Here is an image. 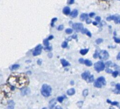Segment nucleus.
Masks as SVG:
<instances>
[{
    "mask_svg": "<svg viewBox=\"0 0 120 109\" xmlns=\"http://www.w3.org/2000/svg\"><path fill=\"white\" fill-rule=\"evenodd\" d=\"M89 51V49H88V48H85V49H82L80 50V53L81 54V55H86L88 52Z\"/></svg>",
    "mask_w": 120,
    "mask_h": 109,
    "instance_id": "4be33fe9",
    "label": "nucleus"
},
{
    "mask_svg": "<svg viewBox=\"0 0 120 109\" xmlns=\"http://www.w3.org/2000/svg\"><path fill=\"white\" fill-rule=\"evenodd\" d=\"M63 28H64V26L63 25H60L59 27H58L57 30L59 31H61L63 29Z\"/></svg>",
    "mask_w": 120,
    "mask_h": 109,
    "instance_id": "c9c22d12",
    "label": "nucleus"
},
{
    "mask_svg": "<svg viewBox=\"0 0 120 109\" xmlns=\"http://www.w3.org/2000/svg\"><path fill=\"white\" fill-rule=\"evenodd\" d=\"M88 17V15H87L86 13H82L81 14L80 18L81 21H84L86 19H87Z\"/></svg>",
    "mask_w": 120,
    "mask_h": 109,
    "instance_id": "aec40b11",
    "label": "nucleus"
},
{
    "mask_svg": "<svg viewBox=\"0 0 120 109\" xmlns=\"http://www.w3.org/2000/svg\"><path fill=\"white\" fill-rule=\"evenodd\" d=\"M21 95L22 96L26 95L30 93V90L27 87L23 88L22 89H21Z\"/></svg>",
    "mask_w": 120,
    "mask_h": 109,
    "instance_id": "1a4fd4ad",
    "label": "nucleus"
},
{
    "mask_svg": "<svg viewBox=\"0 0 120 109\" xmlns=\"http://www.w3.org/2000/svg\"><path fill=\"white\" fill-rule=\"evenodd\" d=\"M106 72L107 73H108V74H112L113 72V71H112V70L107 68V69H106Z\"/></svg>",
    "mask_w": 120,
    "mask_h": 109,
    "instance_id": "ea45409f",
    "label": "nucleus"
},
{
    "mask_svg": "<svg viewBox=\"0 0 120 109\" xmlns=\"http://www.w3.org/2000/svg\"><path fill=\"white\" fill-rule=\"evenodd\" d=\"M63 100H64V97L63 96H59V97H57V101L60 103L62 102Z\"/></svg>",
    "mask_w": 120,
    "mask_h": 109,
    "instance_id": "2f4dec72",
    "label": "nucleus"
},
{
    "mask_svg": "<svg viewBox=\"0 0 120 109\" xmlns=\"http://www.w3.org/2000/svg\"><path fill=\"white\" fill-rule=\"evenodd\" d=\"M103 42V39H101V38H98V39L96 40V43L97 44H100Z\"/></svg>",
    "mask_w": 120,
    "mask_h": 109,
    "instance_id": "7c9ffc66",
    "label": "nucleus"
},
{
    "mask_svg": "<svg viewBox=\"0 0 120 109\" xmlns=\"http://www.w3.org/2000/svg\"><path fill=\"white\" fill-rule=\"evenodd\" d=\"M88 90H87V89H86V90H85L83 91V92H82V95H83V96H84V97H86V96H88Z\"/></svg>",
    "mask_w": 120,
    "mask_h": 109,
    "instance_id": "cd10ccee",
    "label": "nucleus"
},
{
    "mask_svg": "<svg viewBox=\"0 0 120 109\" xmlns=\"http://www.w3.org/2000/svg\"><path fill=\"white\" fill-rule=\"evenodd\" d=\"M49 40L48 39H45L43 41V44L44 45L46 46H49Z\"/></svg>",
    "mask_w": 120,
    "mask_h": 109,
    "instance_id": "bb28decb",
    "label": "nucleus"
},
{
    "mask_svg": "<svg viewBox=\"0 0 120 109\" xmlns=\"http://www.w3.org/2000/svg\"><path fill=\"white\" fill-rule=\"evenodd\" d=\"M112 74V76L113 77L116 78L119 74V72L118 71H115L113 72Z\"/></svg>",
    "mask_w": 120,
    "mask_h": 109,
    "instance_id": "c85d7f7f",
    "label": "nucleus"
},
{
    "mask_svg": "<svg viewBox=\"0 0 120 109\" xmlns=\"http://www.w3.org/2000/svg\"><path fill=\"white\" fill-rule=\"evenodd\" d=\"M116 90H120V84H117L116 85Z\"/></svg>",
    "mask_w": 120,
    "mask_h": 109,
    "instance_id": "de8ad7c7",
    "label": "nucleus"
},
{
    "mask_svg": "<svg viewBox=\"0 0 120 109\" xmlns=\"http://www.w3.org/2000/svg\"><path fill=\"white\" fill-rule=\"evenodd\" d=\"M19 67H20L19 64H13V65L11 66L10 67V69L11 70H17Z\"/></svg>",
    "mask_w": 120,
    "mask_h": 109,
    "instance_id": "f3484780",
    "label": "nucleus"
},
{
    "mask_svg": "<svg viewBox=\"0 0 120 109\" xmlns=\"http://www.w3.org/2000/svg\"><path fill=\"white\" fill-rule=\"evenodd\" d=\"M107 102L108 103L111 104L112 105H114V106L116 105L118 107H119V103L117 102H111L110 100H107Z\"/></svg>",
    "mask_w": 120,
    "mask_h": 109,
    "instance_id": "6ab92c4d",
    "label": "nucleus"
},
{
    "mask_svg": "<svg viewBox=\"0 0 120 109\" xmlns=\"http://www.w3.org/2000/svg\"><path fill=\"white\" fill-rule=\"evenodd\" d=\"M98 56V53H97V52H96V53L94 54V55H93V57L95 58H97Z\"/></svg>",
    "mask_w": 120,
    "mask_h": 109,
    "instance_id": "09e8293b",
    "label": "nucleus"
},
{
    "mask_svg": "<svg viewBox=\"0 0 120 109\" xmlns=\"http://www.w3.org/2000/svg\"><path fill=\"white\" fill-rule=\"evenodd\" d=\"M84 61H85V60H84L83 58H80L79 60V62L80 63H81V64H83L84 63Z\"/></svg>",
    "mask_w": 120,
    "mask_h": 109,
    "instance_id": "a18cd8bd",
    "label": "nucleus"
},
{
    "mask_svg": "<svg viewBox=\"0 0 120 109\" xmlns=\"http://www.w3.org/2000/svg\"><path fill=\"white\" fill-rule=\"evenodd\" d=\"M83 104V101H79L77 103V105H78V106L79 107V108H81L82 106V105Z\"/></svg>",
    "mask_w": 120,
    "mask_h": 109,
    "instance_id": "473e14b6",
    "label": "nucleus"
},
{
    "mask_svg": "<svg viewBox=\"0 0 120 109\" xmlns=\"http://www.w3.org/2000/svg\"><path fill=\"white\" fill-rule=\"evenodd\" d=\"M48 56H49V58H52V56H53V54L51 53H49V54H48Z\"/></svg>",
    "mask_w": 120,
    "mask_h": 109,
    "instance_id": "864d4df0",
    "label": "nucleus"
},
{
    "mask_svg": "<svg viewBox=\"0 0 120 109\" xmlns=\"http://www.w3.org/2000/svg\"><path fill=\"white\" fill-rule=\"evenodd\" d=\"M98 7L101 10H108L112 7L113 0H96Z\"/></svg>",
    "mask_w": 120,
    "mask_h": 109,
    "instance_id": "7ed1b4c3",
    "label": "nucleus"
},
{
    "mask_svg": "<svg viewBox=\"0 0 120 109\" xmlns=\"http://www.w3.org/2000/svg\"><path fill=\"white\" fill-rule=\"evenodd\" d=\"M57 18H53L52 19V21H51V25L52 27H54V23L55 22H56L57 21Z\"/></svg>",
    "mask_w": 120,
    "mask_h": 109,
    "instance_id": "a878e982",
    "label": "nucleus"
},
{
    "mask_svg": "<svg viewBox=\"0 0 120 109\" xmlns=\"http://www.w3.org/2000/svg\"><path fill=\"white\" fill-rule=\"evenodd\" d=\"M74 3H75V0H69V3L70 4H72Z\"/></svg>",
    "mask_w": 120,
    "mask_h": 109,
    "instance_id": "3c124183",
    "label": "nucleus"
},
{
    "mask_svg": "<svg viewBox=\"0 0 120 109\" xmlns=\"http://www.w3.org/2000/svg\"><path fill=\"white\" fill-rule=\"evenodd\" d=\"M68 46V43L67 42H64L62 44V48H66Z\"/></svg>",
    "mask_w": 120,
    "mask_h": 109,
    "instance_id": "f704fd0d",
    "label": "nucleus"
},
{
    "mask_svg": "<svg viewBox=\"0 0 120 109\" xmlns=\"http://www.w3.org/2000/svg\"><path fill=\"white\" fill-rule=\"evenodd\" d=\"M89 76H90V72L88 71H85V72H83V73L81 74L82 78L85 80H86L87 79Z\"/></svg>",
    "mask_w": 120,
    "mask_h": 109,
    "instance_id": "9d476101",
    "label": "nucleus"
},
{
    "mask_svg": "<svg viewBox=\"0 0 120 109\" xmlns=\"http://www.w3.org/2000/svg\"><path fill=\"white\" fill-rule=\"evenodd\" d=\"M105 68V64L103 62L98 61L96 62V63L94 64V68H95L96 71L98 72L103 71V70H104Z\"/></svg>",
    "mask_w": 120,
    "mask_h": 109,
    "instance_id": "39448f33",
    "label": "nucleus"
},
{
    "mask_svg": "<svg viewBox=\"0 0 120 109\" xmlns=\"http://www.w3.org/2000/svg\"><path fill=\"white\" fill-rule=\"evenodd\" d=\"M73 28L77 31H81V29L83 28V26L82 23H75L72 25Z\"/></svg>",
    "mask_w": 120,
    "mask_h": 109,
    "instance_id": "6e6552de",
    "label": "nucleus"
},
{
    "mask_svg": "<svg viewBox=\"0 0 120 109\" xmlns=\"http://www.w3.org/2000/svg\"><path fill=\"white\" fill-rule=\"evenodd\" d=\"M86 23L87 24H90L92 23V21L91 19H88V18H87L86 20Z\"/></svg>",
    "mask_w": 120,
    "mask_h": 109,
    "instance_id": "a19ab883",
    "label": "nucleus"
},
{
    "mask_svg": "<svg viewBox=\"0 0 120 109\" xmlns=\"http://www.w3.org/2000/svg\"><path fill=\"white\" fill-rule=\"evenodd\" d=\"M56 109H62V108H61V107L59 106H57L56 107Z\"/></svg>",
    "mask_w": 120,
    "mask_h": 109,
    "instance_id": "4d7b16f0",
    "label": "nucleus"
},
{
    "mask_svg": "<svg viewBox=\"0 0 120 109\" xmlns=\"http://www.w3.org/2000/svg\"><path fill=\"white\" fill-rule=\"evenodd\" d=\"M61 62L63 67H66V66H70V63L67 61H66L65 59H61Z\"/></svg>",
    "mask_w": 120,
    "mask_h": 109,
    "instance_id": "dca6fc26",
    "label": "nucleus"
},
{
    "mask_svg": "<svg viewBox=\"0 0 120 109\" xmlns=\"http://www.w3.org/2000/svg\"><path fill=\"white\" fill-rule=\"evenodd\" d=\"M95 20H96V21L97 22H100L101 20V18L99 17V16H97V17L95 18Z\"/></svg>",
    "mask_w": 120,
    "mask_h": 109,
    "instance_id": "37998d69",
    "label": "nucleus"
},
{
    "mask_svg": "<svg viewBox=\"0 0 120 109\" xmlns=\"http://www.w3.org/2000/svg\"><path fill=\"white\" fill-rule=\"evenodd\" d=\"M86 34H87V35L88 36H89V37H91V33L90 31H87V33H86Z\"/></svg>",
    "mask_w": 120,
    "mask_h": 109,
    "instance_id": "8fccbe9b",
    "label": "nucleus"
},
{
    "mask_svg": "<svg viewBox=\"0 0 120 109\" xmlns=\"http://www.w3.org/2000/svg\"><path fill=\"white\" fill-rule=\"evenodd\" d=\"M87 31H87V29H86V28H82V29H81V31L82 34H86Z\"/></svg>",
    "mask_w": 120,
    "mask_h": 109,
    "instance_id": "4c0bfd02",
    "label": "nucleus"
},
{
    "mask_svg": "<svg viewBox=\"0 0 120 109\" xmlns=\"http://www.w3.org/2000/svg\"><path fill=\"white\" fill-rule=\"evenodd\" d=\"M42 48H43V47H42V46L41 45L39 44V45H37L36 47H35V50H34V51L33 52V55L36 56L40 55L41 53Z\"/></svg>",
    "mask_w": 120,
    "mask_h": 109,
    "instance_id": "0eeeda50",
    "label": "nucleus"
},
{
    "mask_svg": "<svg viewBox=\"0 0 120 109\" xmlns=\"http://www.w3.org/2000/svg\"><path fill=\"white\" fill-rule=\"evenodd\" d=\"M95 16V13H94V12H91V13H89V15L88 16H89V17H90V18H93Z\"/></svg>",
    "mask_w": 120,
    "mask_h": 109,
    "instance_id": "c03bdc74",
    "label": "nucleus"
},
{
    "mask_svg": "<svg viewBox=\"0 0 120 109\" xmlns=\"http://www.w3.org/2000/svg\"><path fill=\"white\" fill-rule=\"evenodd\" d=\"M113 20L114 21L115 23H120V16L119 15H116L114 16V18Z\"/></svg>",
    "mask_w": 120,
    "mask_h": 109,
    "instance_id": "412c9836",
    "label": "nucleus"
},
{
    "mask_svg": "<svg viewBox=\"0 0 120 109\" xmlns=\"http://www.w3.org/2000/svg\"><path fill=\"white\" fill-rule=\"evenodd\" d=\"M97 80L101 82L102 85H105L106 84V82L105 79L104 77H101L98 78L97 79Z\"/></svg>",
    "mask_w": 120,
    "mask_h": 109,
    "instance_id": "f8f14e48",
    "label": "nucleus"
},
{
    "mask_svg": "<svg viewBox=\"0 0 120 109\" xmlns=\"http://www.w3.org/2000/svg\"><path fill=\"white\" fill-rule=\"evenodd\" d=\"M14 88L8 83L0 85V104L8 105L13 95Z\"/></svg>",
    "mask_w": 120,
    "mask_h": 109,
    "instance_id": "f03ea898",
    "label": "nucleus"
},
{
    "mask_svg": "<svg viewBox=\"0 0 120 109\" xmlns=\"http://www.w3.org/2000/svg\"><path fill=\"white\" fill-rule=\"evenodd\" d=\"M84 63L88 66H93V63H92L91 61L89 60H86L84 61Z\"/></svg>",
    "mask_w": 120,
    "mask_h": 109,
    "instance_id": "5701e85b",
    "label": "nucleus"
},
{
    "mask_svg": "<svg viewBox=\"0 0 120 109\" xmlns=\"http://www.w3.org/2000/svg\"><path fill=\"white\" fill-rule=\"evenodd\" d=\"M94 86L95 87H97V88H101V86H102V85L101 83V82H99L98 80H96V81L94 82Z\"/></svg>",
    "mask_w": 120,
    "mask_h": 109,
    "instance_id": "a211bd4d",
    "label": "nucleus"
},
{
    "mask_svg": "<svg viewBox=\"0 0 120 109\" xmlns=\"http://www.w3.org/2000/svg\"><path fill=\"white\" fill-rule=\"evenodd\" d=\"M72 31H73V30L71 29V28H68V29L65 30V33L68 34H71L72 33Z\"/></svg>",
    "mask_w": 120,
    "mask_h": 109,
    "instance_id": "c756f323",
    "label": "nucleus"
},
{
    "mask_svg": "<svg viewBox=\"0 0 120 109\" xmlns=\"http://www.w3.org/2000/svg\"><path fill=\"white\" fill-rule=\"evenodd\" d=\"M120 53H119V54H118V55H117V60H120Z\"/></svg>",
    "mask_w": 120,
    "mask_h": 109,
    "instance_id": "5fc2aeb1",
    "label": "nucleus"
},
{
    "mask_svg": "<svg viewBox=\"0 0 120 109\" xmlns=\"http://www.w3.org/2000/svg\"><path fill=\"white\" fill-rule=\"evenodd\" d=\"M88 82H93L94 81V76L93 75H90L88 78Z\"/></svg>",
    "mask_w": 120,
    "mask_h": 109,
    "instance_id": "393cba45",
    "label": "nucleus"
},
{
    "mask_svg": "<svg viewBox=\"0 0 120 109\" xmlns=\"http://www.w3.org/2000/svg\"><path fill=\"white\" fill-rule=\"evenodd\" d=\"M55 99H53L52 100H51V101L49 102V104H50L49 108H52L54 106V105L56 104V102H55Z\"/></svg>",
    "mask_w": 120,
    "mask_h": 109,
    "instance_id": "b1692460",
    "label": "nucleus"
},
{
    "mask_svg": "<svg viewBox=\"0 0 120 109\" xmlns=\"http://www.w3.org/2000/svg\"><path fill=\"white\" fill-rule=\"evenodd\" d=\"M53 38H54V36L53 35H51V36H49V37L47 39L49 40H51V39H52Z\"/></svg>",
    "mask_w": 120,
    "mask_h": 109,
    "instance_id": "603ef678",
    "label": "nucleus"
},
{
    "mask_svg": "<svg viewBox=\"0 0 120 109\" xmlns=\"http://www.w3.org/2000/svg\"><path fill=\"white\" fill-rule=\"evenodd\" d=\"M67 93L68 95L72 96V95H73L75 94V91L74 88H71V89H69V90H68Z\"/></svg>",
    "mask_w": 120,
    "mask_h": 109,
    "instance_id": "ddd939ff",
    "label": "nucleus"
},
{
    "mask_svg": "<svg viewBox=\"0 0 120 109\" xmlns=\"http://www.w3.org/2000/svg\"><path fill=\"white\" fill-rule=\"evenodd\" d=\"M113 38H114V41H115L116 43H120V38H116V37H114Z\"/></svg>",
    "mask_w": 120,
    "mask_h": 109,
    "instance_id": "e433bc0d",
    "label": "nucleus"
},
{
    "mask_svg": "<svg viewBox=\"0 0 120 109\" xmlns=\"http://www.w3.org/2000/svg\"><path fill=\"white\" fill-rule=\"evenodd\" d=\"M52 92L51 87L47 84H44L41 89V93L44 97H49L51 95Z\"/></svg>",
    "mask_w": 120,
    "mask_h": 109,
    "instance_id": "20e7f679",
    "label": "nucleus"
},
{
    "mask_svg": "<svg viewBox=\"0 0 120 109\" xmlns=\"http://www.w3.org/2000/svg\"><path fill=\"white\" fill-rule=\"evenodd\" d=\"M7 83L14 88L21 90L29 85L30 80L26 74L15 72H12L8 77Z\"/></svg>",
    "mask_w": 120,
    "mask_h": 109,
    "instance_id": "f257e3e1",
    "label": "nucleus"
},
{
    "mask_svg": "<svg viewBox=\"0 0 120 109\" xmlns=\"http://www.w3.org/2000/svg\"><path fill=\"white\" fill-rule=\"evenodd\" d=\"M73 84H74V82H73V81H71V85H73Z\"/></svg>",
    "mask_w": 120,
    "mask_h": 109,
    "instance_id": "13d9d810",
    "label": "nucleus"
},
{
    "mask_svg": "<svg viewBox=\"0 0 120 109\" xmlns=\"http://www.w3.org/2000/svg\"><path fill=\"white\" fill-rule=\"evenodd\" d=\"M98 56L101 60H106L109 58V54L105 50H103L98 54Z\"/></svg>",
    "mask_w": 120,
    "mask_h": 109,
    "instance_id": "423d86ee",
    "label": "nucleus"
},
{
    "mask_svg": "<svg viewBox=\"0 0 120 109\" xmlns=\"http://www.w3.org/2000/svg\"><path fill=\"white\" fill-rule=\"evenodd\" d=\"M15 102H14L12 100H10L9 102H8V105H8V108L9 109H13L14 108V106H15Z\"/></svg>",
    "mask_w": 120,
    "mask_h": 109,
    "instance_id": "2eb2a0df",
    "label": "nucleus"
},
{
    "mask_svg": "<svg viewBox=\"0 0 120 109\" xmlns=\"http://www.w3.org/2000/svg\"><path fill=\"white\" fill-rule=\"evenodd\" d=\"M114 16H109V17H107L106 20L109 21H111V20H112L114 19Z\"/></svg>",
    "mask_w": 120,
    "mask_h": 109,
    "instance_id": "72a5a7b5",
    "label": "nucleus"
},
{
    "mask_svg": "<svg viewBox=\"0 0 120 109\" xmlns=\"http://www.w3.org/2000/svg\"><path fill=\"white\" fill-rule=\"evenodd\" d=\"M44 49L45 51H51L52 50V47H50L49 46H46V47H45Z\"/></svg>",
    "mask_w": 120,
    "mask_h": 109,
    "instance_id": "58836bf2",
    "label": "nucleus"
},
{
    "mask_svg": "<svg viewBox=\"0 0 120 109\" xmlns=\"http://www.w3.org/2000/svg\"><path fill=\"white\" fill-rule=\"evenodd\" d=\"M41 63H42V60L41 59H39L37 60V64H38V65L41 66Z\"/></svg>",
    "mask_w": 120,
    "mask_h": 109,
    "instance_id": "49530a36",
    "label": "nucleus"
},
{
    "mask_svg": "<svg viewBox=\"0 0 120 109\" xmlns=\"http://www.w3.org/2000/svg\"><path fill=\"white\" fill-rule=\"evenodd\" d=\"M93 24L95 26H96L98 25V23H97V22H93Z\"/></svg>",
    "mask_w": 120,
    "mask_h": 109,
    "instance_id": "6e6d98bb",
    "label": "nucleus"
},
{
    "mask_svg": "<svg viewBox=\"0 0 120 109\" xmlns=\"http://www.w3.org/2000/svg\"><path fill=\"white\" fill-rule=\"evenodd\" d=\"M70 15L72 18H75L77 17L78 15V11L77 10H74L73 11H72Z\"/></svg>",
    "mask_w": 120,
    "mask_h": 109,
    "instance_id": "4468645a",
    "label": "nucleus"
},
{
    "mask_svg": "<svg viewBox=\"0 0 120 109\" xmlns=\"http://www.w3.org/2000/svg\"><path fill=\"white\" fill-rule=\"evenodd\" d=\"M111 64H112V62L111 61H108V62H106V63L105 66H106V67H109V66H111Z\"/></svg>",
    "mask_w": 120,
    "mask_h": 109,
    "instance_id": "79ce46f5",
    "label": "nucleus"
},
{
    "mask_svg": "<svg viewBox=\"0 0 120 109\" xmlns=\"http://www.w3.org/2000/svg\"><path fill=\"white\" fill-rule=\"evenodd\" d=\"M71 12V10L70 8L69 7H65L64 8V9L63 10V12L65 15H69L70 13Z\"/></svg>",
    "mask_w": 120,
    "mask_h": 109,
    "instance_id": "9b49d317",
    "label": "nucleus"
}]
</instances>
